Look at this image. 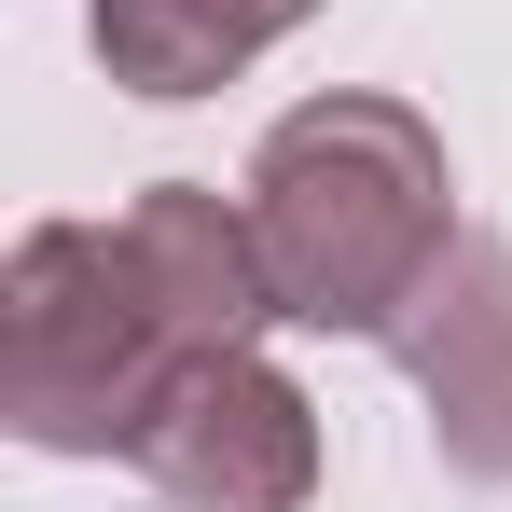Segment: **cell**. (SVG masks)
<instances>
[{"label":"cell","instance_id":"cell-5","mask_svg":"<svg viewBox=\"0 0 512 512\" xmlns=\"http://www.w3.org/2000/svg\"><path fill=\"white\" fill-rule=\"evenodd\" d=\"M305 14L319 0H97L84 42L125 97H208V84H236L263 42H291Z\"/></svg>","mask_w":512,"mask_h":512},{"label":"cell","instance_id":"cell-2","mask_svg":"<svg viewBox=\"0 0 512 512\" xmlns=\"http://www.w3.org/2000/svg\"><path fill=\"white\" fill-rule=\"evenodd\" d=\"M250 236L277 319L388 346L416 291L457 263V167L416 97H305L250 153Z\"/></svg>","mask_w":512,"mask_h":512},{"label":"cell","instance_id":"cell-4","mask_svg":"<svg viewBox=\"0 0 512 512\" xmlns=\"http://www.w3.org/2000/svg\"><path fill=\"white\" fill-rule=\"evenodd\" d=\"M388 346H402V374H416L443 457H457L471 485H512V250L499 236H457V263L416 291V319Z\"/></svg>","mask_w":512,"mask_h":512},{"label":"cell","instance_id":"cell-3","mask_svg":"<svg viewBox=\"0 0 512 512\" xmlns=\"http://www.w3.org/2000/svg\"><path fill=\"white\" fill-rule=\"evenodd\" d=\"M139 485L167 512H305L319 499V402L263 346H222L139 429Z\"/></svg>","mask_w":512,"mask_h":512},{"label":"cell","instance_id":"cell-1","mask_svg":"<svg viewBox=\"0 0 512 512\" xmlns=\"http://www.w3.org/2000/svg\"><path fill=\"white\" fill-rule=\"evenodd\" d=\"M277 319L250 208L208 180H153L111 222H28L0 277V416L42 457H139L194 360Z\"/></svg>","mask_w":512,"mask_h":512}]
</instances>
